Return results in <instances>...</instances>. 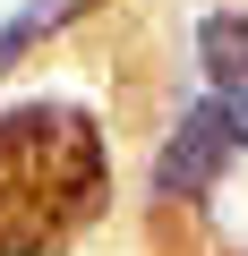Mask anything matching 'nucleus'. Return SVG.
<instances>
[{"instance_id":"7ed1b4c3","label":"nucleus","mask_w":248,"mask_h":256,"mask_svg":"<svg viewBox=\"0 0 248 256\" xmlns=\"http://www.w3.org/2000/svg\"><path fill=\"white\" fill-rule=\"evenodd\" d=\"M197 68H205V94L248 120V9L197 18Z\"/></svg>"},{"instance_id":"20e7f679","label":"nucleus","mask_w":248,"mask_h":256,"mask_svg":"<svg viewBox=\"0 0 248 256\" xmlns=\"http://www.w3.org/2000/svg\"><path fill=\"white\" fill-rule=\"evenodd\" d=\"M86 9H103V0H18V9L0 18V68H9L18 52H35V43H52L60 26H77Z\"/></svg>"},{"instance_id":"f257e3e1","label":"nucleus","mask_w":248,"mask_h":256,"mask_svg":"<svg viewBox=\"0 0 248 256\" xmlns=\"http://www.w3.org/2000/svg\"><path fill=\"white\" fill-rule=\"evenodd\" d=\"M111 205V137L86 102L0 111V256H69Z\"/></svg>"},{"instance_id":"f03ea898","label":"nucleus","mask_w":248,"mask_h":256,"mask_svg":"<svg viewBox=\"0 0 248 256\" xmlns=\"http://www.w3.org/2000/svg\"><path fill=\"white\" fill-rule=\"evenodd\" d=\"M248 154V120L231 111V102H214V94H197L180 120H171V137H163V154H154V188L163 196H214L222 188V171Z\"/></svg>"}]
</instances>
